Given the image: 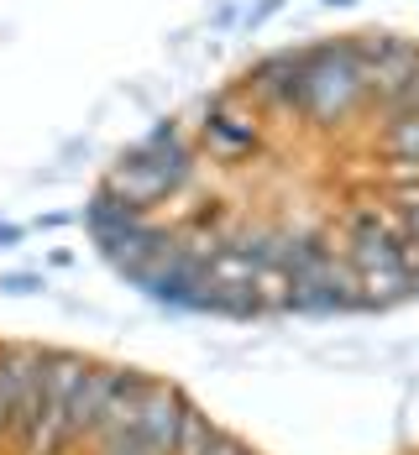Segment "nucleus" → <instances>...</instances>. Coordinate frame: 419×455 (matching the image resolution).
<instances>
[{"label": "nucleus", "instance_id": "f257e3e1", "mask_svg": "<svg viewBox=\"0 0 419 455\" xmlns=\"http://www.w3.org/2000/svg\"><path fill=\"white\" fill-rule=\"evenodd\" d=\"M189 179V152L184 141H179V132L173 126H157L152 137L141 141L137 152H126L110 173H105V194H116L121 204H132V210H141L147 215V204H157V199H168L179 183Z\"/></svg>", "mask_w": 419, "mask_h": 455}, {"label": "nucleus", "instance_id": "f03ea898", "mask_svg": "<svg viewBox=\"0 0 419 455\" xmlns=\"http://www.w3.org/2000/svg\"><path fill=\"white\" fill-rule=\"evenodd\" d=\"M299 110L310 116V121H320V126H335V121H346L351 110H357V100H362V68H357V58H351V47L346 43H320V47H304V63H299Z\"/></svg>", "mask_w": 419, "mask_h": 455}, {"label": "nucleus", "instance_id": "7ed1b4c3", "mask_svg": "<svg viewBox=\"0 0 419 455\" xmlns=\"http://www.w3.org/2000/svg\"><path fill=\"white\" fill-rule=\"evenodd\" d=\"M132 283H137L147 299L168 304V309H210L215 304V288L205 277V262L189 257L179 241H173V251H163L157 262H147L141 273H132Z\"/></svg>", "mask_w": 419, "mask_h": 455}, {"label": "nucleus", "instance_id": "20e7f679", "mask_svg": "<svg viewBox=\"0 0 419 455\" xmlns=\"http://www.w3.org/2000/svg\"><path fill=\"white\" fill-rule=\"evenodd\" d=\"M189 398L173 387V382H147L137 409V440L147 455H173V440H179V419H184Z\"/></svg>", "mask_w": 419, "mask_h": 455}, {"label": "nucleus", "instance_id": "39448f33", "mask_svg": "<svg viewBox=\"0 0 419 455\" xmlns=\"http://www.w3.org/2000/svg\"><path fill=\"white\" fill-rule=\"evenodd\" d=\"M121 377H126V366H90L85 371V382L68 398V440H90L94 419L105 413V403H110V393H116Z\"/></svg>", "mask_w": 419, "mask_h": 455}, {"label": "nucleus", "instance_id": "423d86ee", "mask_svg": "<svg viewBox=\"0 0 419 455\" xmlns=\"http://www.w3.org/2000/svg\"><path fill=\"white\" fill-rule=\"evenodd\" d=\"M246 288H252L257 309H294V273H288L283 262H268V267H257Z\"/></svg>", "mask_w": 419, "mask_h": 455}, {"label": "nucleus", "instance_id": "0eeeda50", "mask_svg": "<svg viewBox=\"0 0 419 455\" xmlns=\"http://www.w3.org/2000/svg\"><path fill=\"white\" fill-rule=\"evenodd\" d=\"M383 157H393L399 168H419V110L415 116H388V132H383Z\"/></svg>", "mask_w": 419, "mask_h": 455}, {"label": "nucleus", "instance_id": "6e6552de", "mask_svg": "<svg viewBox=\"0 0 419 455\" xmlns=\"http://www.w3.org/2000/svg\"><path fill=\"white\" fill-rule=\"evenodd\" d=\"M215 440H221V429H215L205 413L189 403L184 419H179V440H173V455H210V451H215Z\"/></svg>", "mask_w": 419, "mask_h": 455}, {"label": "nucleus", "instance_id": "1a4fd4ad", "mask_svg": "<svg viewBox=\"0 0 419 455\" xmlns=\"http://www.w3.org/2000/svg\"><path fill=\"white\" fill-rule=\"evenodd\" d=\"M210 132L221 137V147H252V141H257V126H252V121H236V116H215Z\"/></svg>", "mask_w": 419, "mask_h": 455}, {"label": "nucleus", "instance_id": "9d476101", "mask_svg": "<svg viewBox=\"0 0 419 455\" xmlns=\"http://www.w3.org/2000/svg\"><path fill=\"white\" fill-rule=\"evenodd\" d=\"M37 288H43V277H32V273H5V277H0V293H11V299L37 293Z\"/></svg>", "mask_w": 419, "mask_h": 455}, {"label": "nucleus", "instance_id": "9b49d317", "mask_svg": "<svg viewBox=\"0 0 419 455\" xmlns=\"http://www.w3.org/2000/svg\"><path fill=\"white\" fill-rule=\"evenodd\" d=\"M278 11H283V0H257V5L246 11V32H257V27H262L268 16H278Z\"/></svg>", "mask_w": 419, "mask_h": 455}, {"label": "nucleus", "instance_id": "f8f14e48", "mask_svg": "<svg viewBox=\"0 0 419 455\" xmlns=\"http://www.w3.org/2000/svg\"><path fill=\"white\" fill-rule=\"evenodd\" d=\"M11 429V382H5V362H0V440Z\"/></svg>", "mask_w": 419, "mask_h": 455}, {"label": "nucleus", "instance_id": "ddd939ff", "mask_svg": "<svg viewBox=\"0 0 419 455\" xmlns=\"http://www.w3.org/2000/svg\"><path fill=\"white\" fill-rule=\"evenodd\" d=\"M21 241V226H0V246H16Z\"/></svg>", "mask_w": 419, "mask_h": 455}, {"label": "nucleus", "instance_id": "4468645a", "mask_svg": "<svg viewBox=\"0 0 419 455\" xmlns=\"http://www.w3.org/2000/svg\"><path fill=\"white\" fill-rule=\"evenodd\" d=\"M326 5H351V0H326Z\"/></svg>", "mask_w": 419, "mask_h": 455}]
</instances>
